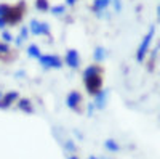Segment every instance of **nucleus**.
<instances>
[{
	"mask_svg": "<svg viewBox=\"0 0 160 159\" xmlns=\"http://www.w3.org/2000/svg\"><path fill=\"white\" fill-rule=\"evenodd\" d=\"M83 82H85V88L90 95L96 97L98 93L102 92V85H104V79H102V66L98 63L90 64L88 68L83 71Z\"/></svg>",
	"mask_w": 160,
	"mask_h": 159,
	"instance_id": "1",
	"label": "nucleus"
},
{
	"mask_svg": "<svg viewBox=\"0 0 160 159\" xmlns=\"http://www.w3.org/2000/svg\"><path fill=\"white\" fill-rule=\"evenodd\" d=\"M24 15H26V2L21 0V2H18L16 5L8 7V10H7V13L3 15L2 19L5 21L7 26H16V24H19L22 21Z\"/></svg>",
	"mask_w": 160,
	"mask_h": 159,
	"instance_id": "2",
	"label": "nucleus"
},
{
	"mask_svg": "<svg viewBox=\"0 0 160 159\" xmlns=\"http://www.w3.org/2000/svg\"><path fill=\"white\" fill-rule=\"evenodd\" d=\"M155 29H157L155 24H152L151 28H149V31H148V34L142 37V40H141V44H139V47H138V51H136V60H138V61H144L146 56L149 55V48H151V44H152V40H154Z\"/></svg>",
	"mask_w": 160,
	"mask_h": 159,
	"instance_id": "3",
	"label": "nucleus"
},
{
	"mask_svg": "<svg viewBox=\"0 0 160 159\" xmlns=\"http://www.w3.org/2000/svg\"><path fill=\"white\" fill-rule=\"evenodd\" d=\"M38 63L42 68L45 69H59L62 68V60L58 56V55H51V53H42L38 58Z\"/></svg>",
	"mask_w": 160,
	"mask_h": 159,
	"instance_id": "4",
	"label": "nucleus"
},
{
	"mask_svg": "<svg viewBox=\"0 0 160 159\" xmlns=\"http://www.w3.org/2000/svg\"><path fill=\"white\" fill-rule=\"evenodd\" d=\"M66 104H68L72 111L82 113V111H83V108H82V106H83V97H82V93H80V92H77V90L69 92L68 98H66Z\"/></svg>",
	"mask_w": 160,
	"mask_h": 159,
	"instance_id": "5",
	"label": "nucleus"
},
{
	"mask_svg": "<svg viewBox=\"0 0 160 159\" xmlns=\"http://www.w3.org/2000/svg\"><path fill=\"white\" fill-rule=\"evenodd\" d=\"M18 58V51L15 48H11L10 44L0 42V63L3 64H10Z\"/></svg>",
	"mask_w": 160,
	"mask_h": 159,
	"instance_id": "6",
	"label": "nucleus"
},
{
	"mask_svg": "<svg viewBox=\"0 0 160 159\" xmlns=\"http://www.w3.org/2000/svg\"><path fill=\"white\" fill-rule=\"evenodd\" d=\"M29 34L32 35H50V26L47 23H42V21H38V19H32L29 23Z\"/></svg>",
	"mask_w": 160,
	"mask_h": 159,
	"instance_id": "7",
	"label": "nucleus"
},
{
	"mask_svg": "<svg viewBox=\"0 0 160 159\" xmlns=\"http://www.w3.org/2000/svg\"><path fill=\"white\" fill-rule=\"evenodd\" d=\"M18 100H19V92H16V90L2 93V98H0V109H8L10 106L16 104Z\"/></svg>",
	"mask_w": 160,
	"mask_h": 159,
	"instance_id": "8",
	"label": "nucleus"
},
{
	"mask_svg": "<svg viewBox=\"0 0 160 159\" xmlns=\"http://www.w3.org/2000/svg\"><path fill=\"white\" fill-rule=\"evenodd\" d=\"M64 63L69 66L71 69H78L80 68V55H78V51L71 48L66 51V56H64Z\"/></svg>",
	"mask_w": 160,
	"mask_h": 159,
	"instance_id": "9",
	"label": "nucleus"
},
{
	"mask_svg": "<svg viewBox=\"0 0 160 159\" xmlns=\"http://www.w3.org/2000/svg\"><path fill=\"white\" fill-rule=\"evenodd\" d=\"M16 108L19 111H24V113H28V114H32L34 113V104L29 98H19L16 101Z\"/></svg>",
	"mask_w": 160,
	"mask_h": 159,
	"instance_id": "10",
	"label": "nucleus"
},
{
	"mask_svg": "<svg viewBox=\"0 0 160 159\" xmlns=\"http://www.w3.org/2000/svg\"><path fill=\"white\" fill-rule=\"evenodd\" d=\"M104 148L108 150V151H112V153H118L120 150H122V146L114 140V138H108L104 141Z\"/></svg>",
	"mask_w": 160,
	"mask_h": 159,
	"instance_id": "11",
	"label": "nucleus"
},
{
	"mask_svg": "<svg viewBox=\"0 0 160 159\" xmlns=\"http://www.w3.org/2000/svg\"><path fill=\"white\" fill-rule=\"evenodd\" d=\"M109 5H111V0H95V2H93L91 10H93V11H96V13H99V11L106 10Z\"/></svg>",
	"mask_w": 160,
	"mask_h": 159,
	"instance_id": "12",
	"label": "nucleus"
},
{
	"mask_svg": "<svg viewBox=\"0 0 160 159\" xmlns=\"http://www.w3.org/2000/svg\"><path fill=\"white\" fill-rule=\"evenodd\" d=\"M28 55H29L31 58L38 60V58H40V55H42V50L38 48V45H37V44H31V45L28 47Z\"/></svg>",
	"mask_w": 160,
	"mask_h": 159,
	"instance_id": "13",
	"label": "nucleus"
},
{
	"mask_svg": "<svg viewBox=\"0 0 160 159\" xmlns=\"http://www.w3.org/2000/svg\"><path fill=\"white\" fill-rule=\"evenodd\" d=\"M93 55H95V60L96 61H102L106 56H108V50H106L104 47H96Z\"/></svg>",
	"mask_w": 160,
	"mask_h": 159,
	"instance_id": "14",
	"label": "nucleus"
},
{
	"mask_svg": "<svg viewBox=\"0 0 160 159\" xmlns=\"http://www.w3.org/2000/svg\"><path fill=\"white\" fill-rule=\"evenodd\" d=\"M28 37H29V29H28V28H21V34L16 37V45H18V47L22 45V42H24Z\"/></svg>",
	"mask_w": 160,
	"mask_h": 159,
	"instance_id": "15",
	"label": "nucleus"
},
{
	"mask_svg": "<svg viewBox=\"0 0 160 159\" xmlns=\"http://www.w3.org/2000/svg\"><path fill=\"white\" fill-rule=\"evenodd\" d=\"M35 8L38 11H48L50 10V2L48 0H35Z\"/></svg>",
	"mask_w": 160,
	"mask_h": 159,
	"instance_id": "16",
	"label": "nucleus"
},
{
	"mask_svg": "<svg viewBox=\"0 0 160 159\" xmlns=\"http://www.w3.org/2000/svg\"><path fill=\"white\" fill-rule=\"evenodd\" d=\"M48 11H51L53 15H64L66 13V5H53V7H50Z\"/></svg>",
	"mask_w": 160,
	"mask_h": 159,
	"instance_id": "17",
	"label": "nucleus"
},
{
	"mask_svg": "<svg viewBox=\"0 0 160 159\" xmlns=\"http://www.w3.org/2000/svg\"><path fill=\"white\" fill-rule=\"evenodd\" d=\"M2 39H3L5 44H10V42L13 40V35H11L8 31H3V32H2Z\"/></svg>",
	"mask_w": 160,
	"mask_h": 159,
	"instance_id": "18",
	"label": "nucleus"
},
{
	"mask_svg": "<svg viewBox=\"0 0 160 159\" xmlns=\"http://www.w3.org/2000/svg\"><path fill=\"white\" fill-rule=\"evenodd\" d=\"M111 2H114L115 11H120V10H122V0H111Z\"/></svg>",
	"mask_w": 160,
	"mask_h": 159,
	"instance_id": "19",
	"label": "nucleus"
},
{
	"mask_svg": "<svg viewBox=\"0 0 160 159\" xmlns=\"http://www.w3.org/2000/svg\"><path fill=\"white\" fill-rule=\"evenodd\" d=\"M66 148L71 150V151H75V145H74V141H72V140H68V141H66Z\"/></svg>",
	"mask_w": 160,
	"mask_h": 159,
	"instance_id": "20",
	"label": "nucleus"
},
{
	"mask_svg": "<svg viewBox=\"0 0 160 159\" xmlns=\"http://www.w3.org/2000/svg\"><path fill=\"white\" fill-rule=\"evenodd\" d=\"M75 3H77V0H66V5H69V7H72Z\"/></svg>",
	"mask_w": 160,
	"mask_h": 159,
	"instance_id": "21",
	"label": "nucleus"
},
{
	"mask_svg": "<svg viewBox=\"0 0 160 159\" xmlns=\"http://www.w3.org/2000/svg\"><path fill=\"white\" fill-rule=\"evenodd\" d=\"M7 28V24H5V21L2 19V18H0V29H5Z\"/></svg>",
	"mask_w": 160,
	"mask_h": 159,
	"instance_id": "22",
	"label": "nucleus"
},
{
	"mask_svg": "<svg viewBox=\"0 0 160 159\" xmlns=\"http://www.w3.org/2000/svg\"><path fill=\"white\" fill-rule=\"evenodd\" d=\"M68 159H78V157H77V156H74V154H71V156H69Z\"/></svg>",
	"mask_w": 160,
	"mask_h": 159,
	"instance_id": "23",
	"label": "nucleus"
},
{
	"mask_svg": "<svg viewBox=\"0 0 160 159\" xmlns=\"http://www.w3.org/2000/svg\"><path fill=\"white\" fill-rule=\"evenodd\" d=\"M88 159H98V157H95V156H90Z\"/></svg>",
	"mask_w": 160,
	"mask_h": 159,
	"instance_id": "24",
	"label": "nucleus"
},
{
	"mask_svg": "<svg viewBox=\"0 0 160 159\" xmlns=\"http://www.w3.org/2000/svg\"><path fill=\"white\" fill-rule=\"evenodd\" d=\"M0 98H2V93H0Z\"/></svg>",
	"mask_w": 160,
	"mask_h": 159,
	"instance_id": "25",
	"label": "nucleus"
}]
</instances>
